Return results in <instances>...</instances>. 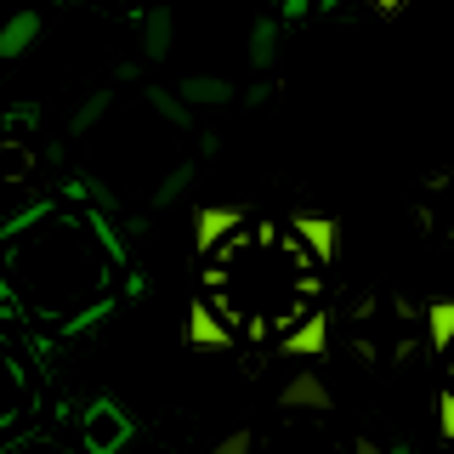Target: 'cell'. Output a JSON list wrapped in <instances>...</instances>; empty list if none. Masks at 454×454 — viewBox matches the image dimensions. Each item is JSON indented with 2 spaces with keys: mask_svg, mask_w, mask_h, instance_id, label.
Instances as JSON below:
<instances>
[{
  "mask_svg": "<svg viewBox=\"0 0 454 454\" xmlns=\"http://www.w3.org/2000/svg\"><path fill=\"white\" fill-rule=\"evenodd\" d=\"M131 437H137V420L125 415V403L120 397H91L85 403V415H80V443L85 454H125L131 449Z\"/></svg>",
  "mask_w": 454,
  "mask_h": 454,
  "instance_id": "1",
  "label": "cell"
},
{
  "mask_svg": "<svg viewBox=\"0 0 454 454\" xmlns=\"http://www.w3.org/2000/svg\"><path fill=\"white\" fill-rule=\"evenodd\" d=\"M330 403H335V397H330V387H324L318 369H301V375H290V380L278 387V409H290V415H295V409H312V415H324Z\"/></svg>",
  "mask_w": 454,
  "mask_h": 454,
  "instance_id": "2",
  "label": "cell"
},
{
  "mask_svg": "<svg viewBox=\"0 0 454 454\" xmlns=\"http://www.w3.org/2000/svg\"><path fill=\"white\" fill-rule=\"evenodd\" d=\"M188 340L199 352H227V347H233V330H227V318L210 301H193L188 307Z\"/></svg>",
  "mask_w": 454,
  "mask_h": 454,
  "instance_id": "3",
  "label": "cell"
},
{
  "mask_svg": "<svg viewBox=\"0 0 454 454\" xmlns=\"http://www.w3.org/2000/svg\"><path fill=\"white\" fill-rule=\"evenodd\" d=\"M290 233H301V245L318 255V267H330L335 262V250H340V227H335V216H290Z\"/></svg>",
  "mask_w": 454,
  "mask_h": 454,
  "instance_id": "4",
  "label": "cell"
},
{
  "mask_svg": "<svg viewBox=\"0 0 454 454\" xmlns=\"http://www.w3.org/2000/svg\"><path fill=\"white\" fill-rule=\"evenodd\" d=\"M170 46H176V12L170 6L142 12V63H165Z\"/></svg>",
  "mask_w": 454,
  "mask_h": 454,
  "instance_id": "5",
  "label": "cell"
},
{
  "mask_svg": "<svg viewBox=\"0 0 454 454\" xmlns=\"http://www.w3.org/2000/svg\"><path fill=\"white\" fill-rule=\"evenodd\" d=\"M324 347H330V318H324V312L301 318L290 335L278 340V352H284V358H324Z\"/></svg>",
  "mask_w": 454,
  "mask_h": 454,
  "instance_id": "6",
  "label": "cell"
},
{
  "mask_svg": "<svg viewBox=\"0 0 454 454\" xmlns=\"http://www.w3.org/2000/svg\"><path fill=\"white\" fill-rule=\"evenodd\" d=\"M278 35H284V18H278V12H262V18L250 23L245 57H250L255 74H267V68H273V57H278Z\"/></svg>",
  "mask_w": 454,
  "mask_h": 454,
  "instance_id": "7",
  "label": "cell"
},
{
  "mask_svg": "<svg viewBox=\"0 0 454 454\" xmlns=\"http://www.w3.org/2000/svg\"><path fill=\"white\" fill-rule=\"evenodd\" d=\"M40 28H46V18H40V12H12V18L0 23V63L23 57V51L40 40Z\"/></svg>",
  "mask_w": 454,
  "mask_h": 454,
  "instance_id": "8",
  "label": "cell"
},
{
  "mask_svg": "<svg viewBox=\"0 0 454 454\" xmlns=\"http://www.w3.org/2000/svg\"><path fill=\"white\" fill-rule=\"evenodd\" d=\"M182 103H199V108H227V103H239V91H233V80H216V74H188L182 80Z\"/></svg>",
  "mask_w": 454,
  "mask_h": 454,
  "instance_id": "9",
  "label": "cell"
},
{
  "mask_svg": "<svg viewBox=\"0 0 454 454\" xmlns=\"http://www.w3.org/2000/svg\"><path fill=\"white\" fill-rule=\"evenodd\" d=\"M233 233H239V210H233V205H205V210L193 216V239H199L205 250H216L222 239H233Z\"/></svg>",
  "mask_w": 454,
  "mask_h": 454,
  "instance_id": "10",
  "label": "cell"
},
{
  "mask_svg": "<svg viewBox=\"0 0 454 454\" xmlns=\"http://www.w3.org/2000/svg\"><path fill=\"white\" fill-rule=\"evenodd\" d=\"M426 330H432L437 352H449L454 347V301H432V307H426Z\"/></svg>",
  "mask_w": 454,
  "mask_h": 454,
  "instance_id": "11",
  "label": "cell"
},
{
  "mask_svg": "<svg viewBox=\"0 0 454 454\" xmlns=\"http://www.w3.org/2000/svg\"><path fill=\"white\" fill-rule=\"evenodd\" d=\"M148 103H153V114H160L165 125H188V120H193V108L182 103L176 91H165V85H148Z\"/></svg>",
  "mask_w": 454,
  "mask_h": 454,
  "instance_id": "12",
  "label": "cell"
},
{
  "mask_svg": "<svg viewBox=\"0 0 454 454\" xmlns=\"http://www.w3.org/2000/svg\"><path fill=\"white\" fill-rule=\"evenodd\" d=\"M108 103H114L108 91H91V97H85V103L74 108V120H68V131H74V137H85L91 125H103V120H108Z\"/></svg>",
  "mask_w": 454,
  "mask_h": 454,
  "instance_id": "13",
  "label": "cell"
},
{
  "mask_svg": "<svg viewBox=\"0 0 454 454\" xmlns=\"http://www.w3.org/2000/svg\"><path fill=\"white\" fill-rule=\"evenodd\" d=\"M188 188H193V165H176V170H165V176H160V188H153V205H160V210H170V205H176V199L188 193Z\"/></svg>",
  "mask_w": 454,
  "mask_h": 454,
  "instance_id": "14",
  "label": "cell"
},
{
  "mask_svg": "<svg viewBox=\"0 0 454 454\" xmlns=\"http://www.w3.org/2000/svg\"><path fill=\"white\" fill-rule=\"evenodd\" d=\"M318 12V0H278V18L284 23H301V18H312Z\"/></svg>",
  "mask_w": 454,
  "mask_h": 454,
  "instance_id": "15",
  "label": "cell"
},
{
  "mask_svg": "<svg viewBox=\"0 0 454 454\" xmlns=\"http://www.w3.org/2000/svg\"><path fill=\"white\" fill-rule=\"evenodd\" d=\"M216 454H255V437L250 432H227L222 443H216Z\"/></svg>",
  "mask_w": 454,
  "mask_h": 454,
  "instance_id": "16",
  "label": "cell"
},
{
  "mask_svg": "<svg viewBox=\"0 0 454 454\" xmlns=\"http://www.w3.org/2000/svg\"><path fill=\"white\" fill-rule=\"evenodd\" d=\"M125 295H131V301H142V295H148V273H142V267H131V273H125V284H120Z\"/></svg>",
  "mask_w": 454,
  "mask_h": 454,
  "instance_id": "17",
  "label": "cell"
},
{
  "mask_svg": "<svg viewBox=\"0 0 454 454\" xmlns=\"http://www.w3.org/2000/svg\"><path fill=\"white\" fill-rule=\"evenodd\" d=\"M437 426H443V437H454V392L437 397Z\"/></svg>",
  "mask_w": 454,
  "mask_h": 454,
  "instance_id": "18",
  "label": "cell"
},
{
  "mask_svg": "<svg viewBox=\"0 0 454 454\" xmlns=\"http://www.w3.org/2000/svg\"><path fill=\"white\" fill-rule=\"evenodd\" d=\"M262 103H273V85H267V80H255L250 91H245V108H262Z\"/></svg>",
  "mask_w": 454,
  "mask_h": 454,
  "instance_id": "19",
  "label": "cell"
},
{
  "mask_svg": "<svg viewBox=\"0 0 454 454\" xmlns=\"http://www.w3.org/2000/svg\"><path fill=\"white\" fill-rule=\"evenodd\" d=\"M352 454H392V449H380V443H369V437H358V443H352Z\"/></svg>",
  "mask_w": 454,
  "mask_h": 454,
  "instance_id": "20",
  "label": "cell"
},
{
  "mask_svg": "<svg viewBox=\"0 0 454 454\" xmlns=\"http://www.w3.org/2000/svg\"><path fill=\"white\" fill-rule=\"evenodd\" d=\"M340 6V0H318V12H335Z\"/></svg>",
  "mask_w": 454,
  "mask_h": 454,
  "instance_id": "21",
  "label": "cell"
},
{
  "mask_svg": "<svg viewBox=\"0 0 454 454\" xmlns=\"http://www.w3.org/2000/svg\"><path fill=\"white\" fill-rule=\"evenodd\" d=\"M210 6H233V0H210Z\"/></svg>",
  "mask_w": 454,
  "mask_h": 454,
  "instance_id": "22",
  "label": "cell"
},
{
  "mask_svg": "<svg viewBox=\"0 0 454 454\" xmlns=\"http://www.w3.org/2000/svg\"><path fill=\"white\" fill-rule=\"evenodd\" d=\"M262 6H278V0H262Z\"/></svg>",
  "mask_w": 454,
  "mask_h": 454,
  "instance_id": "23",
  "label": "cell"
}]
</instances>
